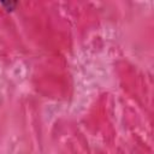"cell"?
Masks as SVG:
<instances>
[{
  "label": "cell",
  "instance_id": "6da1fadb",
  "mask_svg": "<svg viewBox=\"0 0 154 154\" xmlns=\"http://www.w3.org/2000/svg\"><path fill=\"white\" fill-rule=\"evenodd\" d=\"M1 5H2V6H5V7H6V10L11 11V10H13V8L17 6V2H14V1H2V2H1Z\"/></svg>",
  "mask_w": 154,
  "mask_h": 154
}]
</instances>
